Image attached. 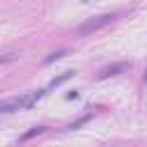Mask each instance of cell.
Returning <instances> with one entry per match:
<instances>
[{
  "label": "cell",
  "mask_w": 147,
  "mask_h": 147,
  "mask_svg": "<svg viewBox=\"0 0 147 147\" xmlns=\"http://www.w3.org/2000/svg\"><path fill=\"white\" fill-rule=\"evenodd\" d=\"M44 94H46V90H37V92H30V94H23V96H9V99H2V101H0V113H14V110L30 108V106H34Z\"/></svg>",
  "instance_id": "6da1fadb"
},
{
  "label": "cell",
  "mask_w": 147,
  "mask_h": 147,
  "mask_svg": "<svg viewBox=\"0 0 147 147\" xmlns=\"http://www.w3.org/2000/svg\"><path fill=\"white\" fill-rule=\"evenodd\" d=\"M113 18H115L113 14H101V16L87 18V21H83V23L76 28V32H78V34H90V32H96V30H101L103 25H108Z\"/></svg>",
  "instance_id": "7a4b0ae2"
},
{
  "label": "cell",
  "mask_w": 147,
  "mask_h": 147,
  "mask_svg": "<svg viewBox=\"0 0 147 147\" xmlns=\"http://www.w3.org/2000/svg\"><path fill=\"white\" fill-rule=\"evenodd\" d=\"M126 69V62H117V64H110V67H106L101 74H99V78H108V76H115L117 71H124Z\"/></svg>",
  "instance_id": "3957f363"
},
{
  "label": "cell",
  "mask_w": 147,
  "mask_h": 147,
  "mask_svg": "<svg viewBox=\"0 0 147 147\" xmlns=\"http://www.w3.org/2000/svg\"><path fill=\"white\" fill-rule=\"evenodd\" d=\"M44 131H46V126H32L28 133L21 136V140H30V138H34V136H39V133H44Z\"/></svg>",
  "instance_id": "277c9868"
},
{
  "label": "cell",
  "mask_w": 147,
  "mask_h": 147,
  "mask_svg": "<svg viewBox=\"0 0 147 147\" xmlns=\"http://www.w3.org/2000/svg\"><path fill=\"white\" fill-rule=\"evenodd\" d=\"M71 76H74V71H64V74H62V76H60V78H53V80H51V85H48V87H57V85H60V83H64V80H69V78H71Z\"/></svg>",
  "instance_id": "5b68a950"
},
{
  "label": "cell",
  "mask_w": 147,
  "mask_h": 147,
  "mask_svg": "<svg viewBox=\"0 0 147 147\" xmlns=\"http://www.w3.org/2000/svg\"><path fill=\"white\" fill-rule=\"evenodd\" d=\"M64 55H67V51H55V53H51L44 62H46V64H51V62H55V60H60V57H64Z\"/></svg>",
  "instance_id": "8992f818"
},
{
  "label": "cell",
  "mask_w": 147,
  "mask_h": 147,
  "mask_svg": "<svg viewBox=\"0 0 147 147\" xmlns=\"http://www.w3.org/2000/svg\"><path fill=\"white\" fill-rule=\"evenodd\" d=\"M14 57H16V53H7V55H2V57H0V62H11Z\"/></svg>",
  "instance_id": "52a82bcc"
},
{
  "label": "cell",
  "mask_w": 147,
  "mask_h": 147,
  "mask_svg": "<svg viewBox=\"0 0 147 147\" xmlns=\"http://www.w3.org/2000/svg\"><path fill=\"white\" fill-rule=\"evenodd\" d=\"M67 99H78V92H76V90H74V92H69V94H67Z\"/></svg>",
  "instance_id": "ba28073f"
},
{
  "label": "cell",
  "mask_w": 147,
  "mask_h": 147,
  "mask_svg": "<svg viewBox=\"0 0 147 147\" xmlns=\"http://www.w3.org/2000/svg\"><path fill=\"white\" fill-rule=\"evenodd\" d=\"M145 80H147V74H145Z\"/></svg>",
  "instance_id": "9c48e42d"
}]
</instances>
